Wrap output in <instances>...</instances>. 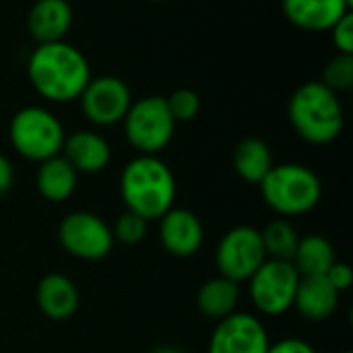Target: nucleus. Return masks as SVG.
Masks as SVG:
<instances>
[{
	"label": "nucleus",
	"instance_id": "obj_8",
	"mask_svg": "<svg viewBox=\"0 0 353 353\" xmlns=\"http://www.w3.org/2000/svg\"><path fill=\"white\" fill-rule=\"evenodd\" d=\"M58 242L72 259L95 263L103 261L114 248L112 228L95 213L72 211L58 225Z\"/></svg>",
	"mask_w": 353,
	"mask_h": 353
},
{
	"label": "nucleus",
	"instance_id": "obj_7",
	"mask_svg": "<svg viewBox=\"0 0 353 353\" xmlns=\"http://www.w3.org/2000/svg\"><path fill=\"white\" fill-rule=\"evenodd\" d=\"M300 273L290 261L267 259L248 279V294L254 308L265 316H281L294 306Z\"/></svg>",
	"mask_w": 353,
	"mask_h": 353
},
{
	"label": "nucleus",
	"instance_id": "obj_4",
	"mask_svg": "<svg viewBox=\"0 0 353 353\" xmlns=\"http://www.w3.org/2000/svg\"><path fill=\"white\" fill-rule=\"evenodd\" d=\"M259 188L265 205L285 219L310 213L323 196L321 178L302 163H275Z\"/></svg>",
	"mask_w": 353,
	"mask_h": 353
},
{
	"label": "nucleus",
	"instance_id": "obj_16",
	"mask_svg": "<svg viewBox=\"0 0 353 353\" xmlns=\"http://www.w3.org/2000/svg\"><path fill=\"white\" fill-rule=\"evenodd\" d=\"M339 298L341 294L329 283L325 275H308L300 277L292 308H296L304 321L323 323L337 312Z\"/></svg>",
	"mask_w": 353,
	"mask_h": 353
},
{
	"label": "nucleus",
	"instance_id": "obj_20",
	"mask_svg": "<svg viewBox=\"0 0 353 353\" xmlns=\"http://www.w3.org/2000/svg\"><path fill=\"white\" fill-rule=\"evenodd\" d=\"M240 302V283L228 277L207 279L196 292V308L203 316L211 321H223L234 314Z\"/></svg>",
	"mask_w": 353,
	"mask_h": 353
},
{
	"label": "nucleus",
	"instance_id": "obj_28",
	"mask_svg": "<svg viewBox=\"0 0 353 353\" xmlns=\"http://www.w3.org/2000/svg\"><path fill=\"white\" fill-rule=\"evenodd\" d=\"M267 353H316V350L300 337H285L277 343H271Z\"/></svg>",
	"mask_w": 353,
	"mask_h": 353
},
{
	"label": "nucleus",
	"instance_id": "obj_23",
	"mask_svg": "<svg viewBox=\"0 0 353 353\" xmlns=\"http://www.w3.org/2000/svg\"><path fill=\"white\" fill-rule=\"evenodd\" d=\"M323 85H327L331 91H347L353 87V54H335L325 70H323Z\"/></svg>",
	"mask_w": 353,
	"mask_h": 353
},
{
	"label": "nucleus",
	"instance_id": "obj_25",
	"mask_svg": "<svg viewBox=\"0 0 353 353\" xmlns=\"http://www.w3.org/2000/svg\"><path fill=\"white\" fill-rule=\"evenodd\" d=\"M165 103H168V110H170L172 118L176 120V124L194 120L199 116V112H201V105H203L201 95L194 89H188V87L172 91L165 97Z\"/></svg>",
	"mask_w": 353,
	"mask_h": 353
},
{
	"label": "nucleus",
	"instance_id": "obj_1",
	"mask_svg": "<svg viewBox=\"0 0 353 353\" xmlns=\"http://www.w3.org/2000/svg\"><path fill=\"white\" fill-rule=\"evenodd\" d=\"M31 87L48 101L68 103L79 99L91 79L89 60L68 41L37 43L27 62Z\"/></svg>",
	"mask_w": 353,
	"mask_h": 353
},
{
	"label": "nucleus",
	"instance_id": "obj_18",
	"mask_svg": "<svg viewBox=\"0 0 353 353\" xmlns=\"http://www.w3.org/2000/svg\"><path fill=\"white\" fill-rule=\"evenodd\" d=\"M77 182L79 174L62 155H54L37 165L35 188L48 203L68 201L77 190Z\"/></svg>",
	"mask_w": 353,
	"mask_h": 353
},
{
	"label": "nucleus",
	"instance_id": "obj_2",
	"mask_svg": "<svg viewBox=\"0 0 353 353\" xmlns=\"http://www.w3.org/2000/svg\"><path fill=\"white\" fill-rule=\"evenodd\" d=\"M120 196L126 211H132L147 221H155L174 207V172L157 155H137L120 174Z\"/></svg>",
	"mask_w": 353,
	"mask_h": 353
},
{
	"label": "nucleus",
	"instance_id": "obj_21",
	"mask_svg": "<svg viewBox=\"0 0 353 353\" xmlns=\"http://www.w3.org/2000/svg\"><path fill=\"white\" fill-rule=\"evenodd\" d=\"M337 263L335 246L329 238L321 234H310L300 238L292 265L300 273V277L308 275H327V271Z\"/></svg>",
	"mask_w": 353,
	"mask_h": 353
},
{
	"label": "nucleus",
	"instance_id": "obj_32",
	"mask_svg": "<svg viewBox=\"0 0 353 353\" xmlns=\"http://www.w3.org/2000/svg\"><path fill=\"white\" fill-rule=\"evenodd\" d=\"M347 2H350V4H352V6H353V0H347Z\"/></svg>",
	"mask_w": 353,
	"mask_h": 353
},
{
	"label": "nucleus",
	"instance_id": "obj_31",
	"mask_svg": "<svg viewBox=\"0 0 353 353\" xmlns=\"http://www.w3.org/2000/svg\"><path fill=\"white\" fill-rule=\"evenodd\" d=\"M153 2H165V0H153Z\"/></svg>",
	"mask_w": 353,
	"mask_h": 353
},
{
	"label": "nucleus",
	"instance_id": "obj_22",
	"mask_svg": "<svg viewBox=\"0 0 353 353\" xmlns=\"http://www.w3.org/2000/svg\"><path fill=\"white\" fill-rule=\"evenodd\" d=\"M261 240H263L267 259L292 263L298 242H300V236H298L296 228L285 217H277L261 230Z\"/></svg>",
	"mask_w": 353,
	"mask_h": 353
},
{
	"label": "nucleus",
	"instance_id": "obj_5",
	"mask_svg": "<svg viewBox=\"0 0 353 353\" xmlns=\"http://www.w3.org/2000/svg\"><path fill=\"white\" fill-rule=\"evenodd\" d=\"M64 126L50 110L41 105H25L14 112L8 139L12 149L27 161L41 163L54 155H60L64 143Z\"/></svg>",
	"mask_w": 353,
	"mask_h": 353
},
{
	"label": "nucleus",
	"instance_id": "obj_29",
	"mask_svg": "<svg viewBox=\"0 0 353 353\" xmlns=\"http://www.w3.org/2000/svg\"><path fill=\"white\" fill-rule=\"evenodd\" d=\"M12 182H14V170H12V163L6 155L0 153V196L6 194L10 188H12Z\"/></svg>",
	"mask_w": 353,
	"mask_h": 353
},
{
	"label": "nucleus",
	"instance_id": "obj_26",
	"mask_svg": "<svg viewBox=\"0 0 353 353\" xmlns=\"http://www.w3.org/2000/svg\"><path fill=\"white\" fill-rule=\"evenodd\" d=\"M331 39L333 46L337 48L339 54H353V14L352 10L343 14L331 29Z\"/></svg>",
	"mask_w": 353,
	"mask_h": 353
},
{
	"label": "nucleus",
	"instance_id": "obj_6",
	"mask_svg": "<svg viewBox=\"0 0 353 353\" xmlns=\"http://www.w3.org/2000/svg\"><path fill=\"white\" fill-rule=\"evenodd\" d=\"M124 137L139 155H157L163 151L176 132V120L172 118L163 95H145L132 101L124 120Z\"/></svg>",
	"mask_w": 353,
	"mask_h": 353
},
{
	"label": "nucleus",
	"instance_id": "obj_10",
	"mask_svg": "<svg viewBox=\"0 0 353 353\" xmlns=\"http://www.w3.org/2000/svg\"><path fill=\"white\" fill-rule=\"evenodd\" d=\"M83 116L95 126L120 124L132 103L126 81L114 74L91 77L79 95Z\"/></svg>",
	"mask_w": 353,
	"mask_h": 353
},
{
	"label": "nucleus",
	"instance_id": "obj_11",
	"mask_svg": "<svg viewBox=\"0 0 353 353\" xmlns=\"http://www.w3.org/2000/svg\"><path fill=\"white\" fill-rule=\"evenodd\" d=\"M271 345L267 327L250 312H234L223 321H217L209 353H267Z\"/></svg>",
	"mask_w": 353,
	"mask_h": 353
},
{
	"label": "nucleus",
	"instance_id": "obj_33",
	"mask_svg": "<svg viewBox=\"0 0 353 353\" xmlns=\"http://www.w3.org/2000/svg\"><path fill=\"white\" fill-rule=\"evenodd\" d=\"M341 353H352V352H341Z\"/></svg>",
	"mask_w": 353,
	"mask_h": 353
},
{
	"label": "nucleus",
	"instance_id": "obj_3",
	"mask_svg": "<svg viewBox=\"0 0 353 353\" xmlns=\"http://www.w3.org/2000/svg\"><path fill=\"white\" fill-rule=\"evenodd\" d=\"M288 120L294 132L310 145H329L343 132L341 99L321 81L300 85L288 101Z\"/></svg>",
	"mask_w": 353,
	"mask_h": 353
},
{
	"label": "nucleus",
	"instance_id": "obj_9",
	"mask_svg": "<svg viewBox=\"0 0 353 353\" xmlns=\"http://www.w3.org/2000/svg\"><path fill=\"white\" fill-rule=\"evenodd\" d=\"M267 261L261 230L252 225H236L223 234L215 248V267L221 277L236 283L248 281Z\"/></svg>",
	"mask_w": 353,
	"mask_h": 353
},
{
	"label": "nucleus",
	"instance_id": "obj_27",
	"mask_svg": "<svg viewBox=\"0 0 353 353\" xmlns=\"http://www.w3.org/2000/svg\"><path fill=\"white\" fill-rule=\"evenodd\" d=\"M325 277L329 279V283H331L339 294H341V292H347L353 283L352 267H350L347 263H341V261H337V263L327 271Z\"/></svg>",
	"mask_w": 353,
	"mask_h": 353
},
{
	"label": "nucleus",
	"instance_id": "obj_14",
	"mask_svg": "<svg viewBox=\"0 0 353 353\" xmlns=\"http://www.w3.org/2000/svg\"><path fill=\"white\" fill-rule=\"evenodd\" d=\"M60 155L77 174H99L112 161V147L95 130H77L64 137Z\"/></svg>",
	"mask_w": 353,
	"mask_h": 353
},
{
	"label": "nucleus",
	"instance_id": "obj_17",
	"mask_svg": "<svg viewBox=\"0 0 353 353\" xmlns=\"http://www.w3.org/2000/svg\"><path fill=\"white\" fill-rule=\"evenodd\" d=\"M72 27V6L68 0H35L27 14L29 35L37 43L62 41Z\"/></svg>",
	"mask_w": 353,
	"mask_h": 353
},
{
	"label": "nucleus",
	"instance_id": "obj_12",
	"mask_svg": "<svg viewBox=\"0 0 353 353\" xmlns=\"http://www.w3.org/2000/svg\"><path fill=\"white\" fill-rule=\"evenodd\" d=\"M159 242L176 259L194 256L205 242L203 221L188 209L172 207L159 217Z\"/></svg>",
	"mask_w": 353,
	"mask_h": 353
},
{
	"label": "nucleus",
	"instance_id": "obj_15",
	"mask_svg": "<svg viewBox=\"0 0 353 353\" xmlns=\"http://www.w3.org/2000/svg\"><path fill=\"white\" fill-rule=\"evenodd\" d=\"M285 19L302 31H329L352 10L347 0H281Z\"/></svg>",
	"mask_w": 353,
	"mask_h": 353
},
{
	"label": "nucleus",
	"instance_id": "obj_30",
	"mask_svg": "<svg viewBox=\"0 0 353 353\" xmlns=\"http://www.w3.org/2000/svg\"><path fill=\"white\" fill-rule=\"evenodd\" d=\"M149 353H184L182 350H178V347H174V345H157V347H153Z\"/></svg>",
	"mask_w": 353,
	"mask_h": 353
},
{
	"label": "nucleus",
	"instance_id": "obj_19",
	"mask_svg": "<svg viewBox=\"0 0 353 353\" xmlns=\"http://www.w3.org/2000/svg\"><path fill=\"white\" fill-rule=\"evenodd\" d=\"M234 172L246 182V184H261L263 178L271 172L275 165L271 147L259 139V137H246L234 147L232 155Z\"/></svg>",
	"mask_w": 353,
	"mask_h": 353
},
{
	"label": "nucleus",
	"instance_id": "obj_13",
	"mask_svg": "<svg viewBox=\"0 0 353 353\" xmlns=\"http://www.w3.org/2000/svg\"><path fill=\"white\" fill-rule=\"evenodd\" d=\"M35 304L46 319L62 323L77 314L81 306V294L70 277L62 273H48L37 281Z\"/></svg>",
	"mask_w": 353,
	"mask_h": 353
},
{
	"label": "nucleus",
	"instance_id": "obj_24",
	"mask_svg": "<svg viewBox=\"0 0 353 353\" xmlns=\"http://www.w3.org/2000/svg\"><path fill=\"white\" fill-rule=\"evenodd\" d=\"M147 232H149V221L132 211H124L122 215H118L112 225L114 242H120L124 246L141 244L147 238Z\"/></svg>",
	"mask_w": 353,
	"mask_h": 353
}]
</instances>
